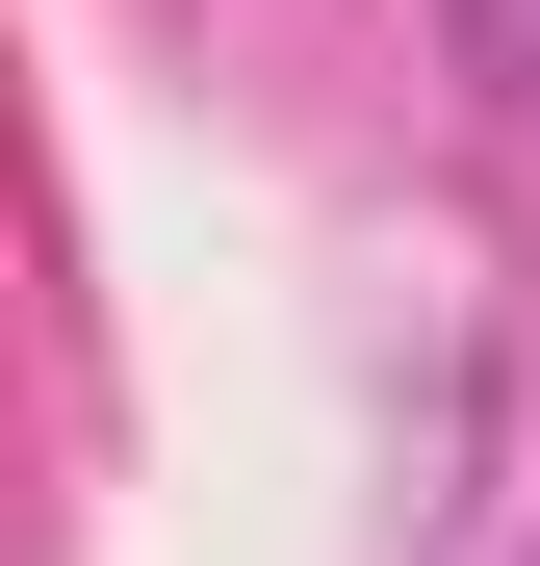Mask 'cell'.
<instances>
[{"mask_svg":"<svg viewBox=\"0 0 540 566\" xmlns=\"http://www.w3.org/2000/svg\"><path fill=\"white\" fill-rule=\"evenodd\" d=\"M464 52H489V77H515V104H540V0H464Z\"/></svg>","mask_w":540,"mask_h":566,"instance_id":"obj_1","label":"cell"},{"mask_svg":"<svg viewBox=\"0 0 540 566\" xmlns=\"http://www.w3.org/2000/svg\"><path fill=\"white\" fill-rule=\"evenodd\" d=\"M515 566H540V541H515Z\"/></svg>","mask_w":540,"mask_h":566,"instance_id":"obj_2","label":"cell"}]
</instances>
